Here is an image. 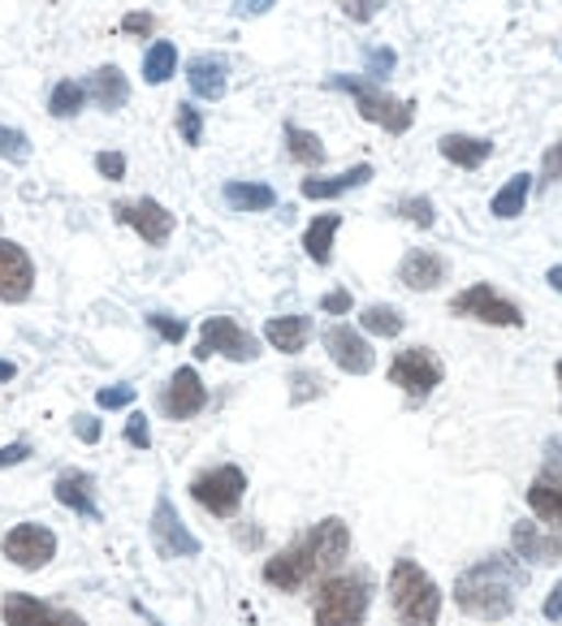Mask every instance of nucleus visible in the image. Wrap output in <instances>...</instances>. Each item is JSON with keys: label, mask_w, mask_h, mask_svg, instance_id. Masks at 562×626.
<instances>
[{"label": "nucleus", "mask_w": 562, "mask_h": 626, "mask_svg": "<svg viewBox=\"0 0 562 626\" xmlns=\"http://www.w3.org/2000/svg\"><path fill=\"white\" fill-rule=\"evenodd\" d=\"M351 554V527L342 519H321L307 536L285 545L265 561V583L278 592H303L307 583H325Z\"/></svg>", "instance_id": "obj_1"}, {"label": "nucleus", "mask_w": 562, "mask_h": 626, "mask_svg": "<svg viewBox=\"0 0 562 626\" xmlns=\"http://www.w3.org/2000/svg\"><path fill=\"white\" fill-rule=\"evenodd\" d=\"M519 583H524V570L515 566V557H485L454 579V605L468 618L502 623L515 614V588Z\"/></svg>", "instance_id": "obj_2"}, {"label": "nucleus", "mask_w": 562, "mask_h": 626, "mask_svg": "<svg viewBox=\"0 0 562 626\" xmlns=\"http://www.w3.org/2000/svg\"><path fill=\"white\" fill-rule=\"evenodd\" d=\"M390 605L394 618L403 626H437L441 618V588L432 583V574L420 561L398 557L390 570Z\"/></svg>", "instance_id": "obj_3"}, {"label": "nucleus", "mask_w": 562, "mask_h": 626, "mask_svg": "<svg viewBox=\"0 0 562 626\" xmlns=\"http://www.w3.org/2000/svg\"><path fill=\"white\" fill-rule=\"evenodd\" d=\"M368 605H372V579L363 570H347V574H329L316 588L312 618L316 626H363Z\"/></svg>", "instance_id": "obj_4"}, {"label": "nucleus", "mask_w": 562, "mask_h": 626, "mask_svg": "<svg viewBox=\"0 0 562 626\" xmlns=\"http://www.w3.org/2000/svg\"><path fill=\"white\" fill-rule=\"evenodd\" d=\"M334 91H347L359 109L363 122L381 126L385 135H407L416 126V104L412 100H394L390 91H381L372 78H355V73H334L329 78Z\"/></svg>", "instance_id": "obj_5"}, {"label": "nucleus", "mask_w": 562, "mask_h": 626, "mask_svg": "<svg viewBox=\"0 0 562 626\" xmlns=\"http://www.w3.org/2000/svg\"><path fill=\"white\" fill-rule=\"evenodd\" d=\"M191 497L209 510L212 519H234L243 497H247V471L234 467V463H221V467H209L191 480Z\"/></svg>", "instance_id": "obj_6"}, {"label": "nucleus", "mask_w": 562, "mask_h": 626, "mask_svg": "<svg viewBox=\"0 0 562 626\" xmlns=\"http://www.w3.org/2000/svg\"><path fill=\"white\" fill-rule=\"evenodd\" d=\"M450 316H459V320H481V325H493V329H524V311H519L510 298H502L490 281H476V285L459 289V294L450 298Z\"/></svg>", "instance_id": "obj_7"}, {"label": "nucleus", "mask_w": 562, "mask_h": 626, "mask_svg": "<svg viewBox=\"0 0 562 626\" xmlns=\"http://www.w3.org/2000/svg\"><path fill=\"white\" fill-rule=\"evenodd\" d=\"M528 510L537 514V523L546 532L562 536V441H550L546 467L537 471V480L528 485Z\"/></svg>", "instance_id": "obj_8"}, {"label": "nucleus", "mask_w": 562, "mask_h": 626, "mask_svg": "<svg viewBox=\"0 0 562 626\" xmlns=\"http://www.w3.org/2000/svg\"><path fill=\"white\" fill-rule=\"evenodd\" d=\"M441 358L432 354L428 346H407L394 354V363H390V385H398L412 402H424L437 385H441Z\"/></svg>", "instance_id": "obj_9"}, {"label": "nucleus", "mask_w": 562, "mask_h": 626, "mask_svg": "<svg viewBox=\"0 0 562 626\" xmlns=\"http://www.w3.org/2000/svg\"><path fill=\"white\" fill-rule=\"evenodd\" d=\"M0 554L9 557L18 570H44L57 557V536L44 523H18L13 532H4Z\"/></svg>", "instance_id": "obj_10"}, {"label": "nucleus", "mask_w": 562, "mask_h": 626, "mask_svg": "<svg viewBox=\"0 0 562 626\" xmlns=\"http://www.w3.org/2000/svg\"><path fill=\"white\" fill-rule=\"evenodd\" d=\"M212 354H225V358H234V363H251V358L260 354V346H256V338H251L238 320H229V316H209L204 329H200L195 358H212Z\"/></svg>", "instance_id": "obj_11"}, {"label": "nucleus", "mask_w": 562, "mask_h": 626, "mask_svg": "<svg viewBox=\"0 0 562 626\" xmlns=\"http://www.w3.org/2000/svg\"><path fill=\"white\" fill-rule=\"evenodd\" d=\"M151 545L160 557H195L200 554V536L187 532V523L178 519L173 501L169 497H156V510H151Z\"/></svg>", "instance_id": "obj_12"}, {"label": "nucleus", "mask_w": 562, "mask_h": 626, "mask_svg": "<svg viewBox=\"0 0 562 626\" xmlns=\"http://www.w3.org/2000/svg\"><path fill=\"white\" fill-rule=\"evenodd\" d=\"M113 216H117V225H131L147 247H165V242H169V234H173V212L165 208V204H156V200L117 204Z\"/></svg>", "instance_id": "obj_13"}, {"label": "nucleus", "mask_w": 562, "mask_h": 626, "mask_svg": "<svg viewBox=\"0 0 562 626\" xmlns=\"http://www.w3.org/2000/svg\"><path fill=\"white\" fill-rule=\"evenodd\" d=\"M0 618H4V626H87L70 610H57V605L35 601L26 592H9L0 605Z\"/></svg>", "instance_id": "obj_14"}, {"label": "nucleus", "mask_w": 562, "mask_h": 626, "mask_svg": "<svg viewBox=\"0 0 562 626\" xmlns=\"http://www.w3.org/2000/svg\"><path fill=\"white\" fill-rule=\"evenodd\" d=\"M204 407H209V389H204L200 372L195 367H178L169 376L165 394H160V411L169 419H195Z\"/></svg>", "instance_id": "obj_15"}, {"label": "nucleus", "mask_w": 562, "mask_h": 626, "mask_svg": "<svg viewBox=\"0 0 562 626\" xmlns=\"http://www.w3.org/2000/svg\"><path fill=\"white\" fill-rule=\"evenodd\" d=\"M31 289H35L31 255L13 238H0V303H26Z\"/></svg>", "instance_id": "obj_16"}, {"label": "nucleus", "mask_w": 562, "mask_h": 626, "mask_svg": "<svg viewBox=\"0 0 562 626\" xmlns=\"http://www.w3.org/2000/svg\"><path fill=\"white\" fill-rule=\"evenodd\" d=\"M325 350H329V358L347 372V376H368L372 372V363H376V354L368 346V338L351 329V325H334V329H325Z\"/></svg>", "instance_id": "obj_17"}, {"label": "nucleus", "mask_w": 562, "mask_h": 626, "mask_svg": "<svg viewBox=\"0 0 562 626\" xmlns=\"http://www.w3.org/2000/svg\"><path fill=\"white\" fill-rule=\"evenodd\" d=\"M510 549H515V557H524V561H546V566H554V561H562V536L546 532L537 519H528V523H515Z\"/></svg>", "instance_id": "obj_18"}, {"label": "nucleus", "mask_w": 562, "mask_h": 626, "mask_svg": "<svg viewBox=\"0 0 562 626\" xmlns=\"http://www.w3.org/2000/svg\"><path fill=\"white\" fill-rule=\"evenodd\" d=\"M450 277V264H446V255H437V251H428V247H416V251H407L403 255V264H398V281L407 285V289H437L441 281Z\"/></svg>", "instance_id": "obj_19"}, {"label": "nucleus", "mask_w": 562, "mask_h": 626, "mask_svg": "<svg viewBox=\"0 0 562 626\" xmlns=\"http://www.w3.org/2000/svg\"><path fill=\"white\" fill-rule=\"evenodd\" d=\"M53 497L74 510V514H82V519H91V523H100V505H95V480L87 476V471H61L57 476V485H53Z\"/></svg>", "instance_id": "obj_20"}, {"label": "nucleus", "mask_w": 562, "mask_h": 626, "mask_svg": "<svg viewBox=\"0 0 562 626\" xmlns=\"http://www.w3.org/2000/svg\"><path fill=\"white\" fill-rule=\"evenodd\" d=\"M82 87H87V100H95L104 113H117L131 100V82H126V73L117 70V66H100Z\"/></svg>", "instance_id": "obj_21"}, {"label": "nucleus", "mask_w": 562, "mask_h": 626, "mask_svg": "<svg viewBox=\"0 0 562 626\" xmlns=\"http://www.w3.org/2000/svg\"><path fill=\"white\" fill-rule=\"evenodd\" d=\"M338 229H342V216H338V212H321V216H316V220L303 229V251H307V260H312V264L329 269Z\"/></svg>", "instance_id": "obj_22"}, {"label": "nucleus", "mask_w": 562, "mask_h": 626, "mask_svg": "<svg viewBox=\"0 0 562 626\" xmlns=\"http://www.w3.org/2000/svg\"><path fill=\"white\" fill-rule=\"evenodd\" d=\"M265 342L281 354H299V350H307L312 342V320L307 316H273L269 325H265Z\"/></svg>", "instance_id": "obj_23"}, {"label": "nucleus", "mask_w": 562, "mask_h": 626, "mask_svg": "<svg viewBox=\"0 0 562 626\" xmlns=\"http://www.w3.org/2000/svg\"><path fill=\"white\" fill-rule=\"evenodd\" d=\"M363 182H372V164H355L338 178H303V200H338Z\"/></svg>", "instance_id": "obj_24"}, {"label": "nucleus", "mask_w": 562, "mask_h": 626, "mask_svg": "<svg viewBox=\"0 0 562 626\" xmlns=\"http://www.w3.org/2000/svg\"><path fill=\"white\" fill-rule=\"evenodd\" d=\"M221 200L234 212H269L278 208V191L265 186V182H225Z\"/></svg>", "instance_id": "obj_25"}, {"label": "nucleus", "mask_w": 562, "mask_h": 626, "mask_svg": "<svg viewBox=\"0 0 562 626\" xmlns=\"http://www.w3.org/2000/svg\"><path fill=\"white\" fill-rule=\"evenodd\" d=\"M437 147H441V156H446L450 164H459V169H481L493 156V143L476 139V135H446Z\"/></svg>", "instance_id": "obj_26"}, {"label": "nucleus", "mask_w": 562, "mask_h": 626, "mask_svg": "<svg viewBox=\"0 0 562 626\" xmlns=\"http://www.w3.org/2000/svg\"><path fill=\"white\" fill-rule=\"evenodd\" d=\"M225 61L221 57H195L191 66H187V82H191V91L200 95V100H221L225 95Z\"/></svg>", "instance_id": "obj_27"}, {"label": "nucleus", "mask_w": 562, "mask_h": 626, "mask_svg": "<svg viewBox=\"0 0 562 626\" xmlns=\"http://www.w3.org/2000/svg\"><path fill=\"white\" fill-rule=\"evenodd\" d=\"M528 195H532V173H515V178L493 195L490 212L497 220H510V216H519V212L528 208Z\"/></svg>", "instance_id": "obj_28"}, {"label": "nucleus", "mask_w": 562, "mask_h": 626, "mask_svg": "<svg viewBox=\"0 0 562 626\" xmlns=\"http://www.w3.org/2000/svg\"><path fill=\"white\" fill-rule=\"evenodd\" d=\"M285 151H290V160H299L303 169H321V164L329 160L325 143L316 139L312 130H303V126H285Z\"/></svg>", "instance_id": "obj_29"}, {"label": "nucleus", "mask_w": 562, "mask_h": 626, "mask_svg": "<svg viewBox=\"0 0 562 626\" xmlns=\"http://www.w3.org/2000/svg\"><path fill=\"white\" fill-rule=\"evenodd\" d=\"M403 325H407L403 311H398V307H385V303H372V307L359 311V329L372 333V338H398Z\"/></svg>", "instance_id": "obj_30"}, {"label": "nucleus", "mask_w": 562, "mask_h": 626, "mask_svg": "<svg viewBox=\"0 0 562 626\" xmlns=\"http://www.w3.org/2000/svg\"><path fill=\"white\" fill-rule=\"evenodd\" d=\"M178 73V48L169 44V39H156L151 48H147V57H143V78L151 82V87H160V82H169Z\"/></svg>", "instance_id": "obj_31"}, {"label": "nucleus", "mask_w": 562, "mask_h": 626, "mask_svg": "<svg viewBox=\"0 0 562 626\" xmlns=\"http://www.w3.org/2000/svg\"><path fill=\"white\" fill-rule=\"evenodd\" d=\"M82 104H87V87L74 82V78H61V82L53 87V95H48V113H53V117H78Z\"/></svg>", "instance_id": "obj_32"}, {"label": "nucleus", "mask_w": 562, "mask_h": 626, "mask_svg": "<svg viewBox=\"0 0 562 626\" xmlns=\"http://www.w3.org/2000/svg\"><path fill=\"white\" fill-rule=\"evenodd\" d=\"M398 216L412 220V225H420V229H432V225H437V212H432V200H428V195L403 200V204H398Z\"/></svg>", "instance_id": "obj_33"}, {"label": "nucleus", "mask_w": 562, "mask_h": 626, "mask_svg": "<svg viewBox=\"0 0 562 626\" xmlns=\"http://www.w3.org/2000/svg\"><path fill=\"white\" fill-rule=\"evenodd\" d=\"M178 135L191 143V147H200V139H204V117H200L195 104H178Z\"/></svg>", "instance_id": "obj_34"}, {"label": "nucleus", "mask_w": 562, "mask_h": 626, "mask_svg": "<svg viewBox=\"0 0 562 626\" xmlns=\"http://www.w3.org/2000/svg\"><path fill=\"white\" fill-rule=\"evenodd\" d=\"M0 156L13 160V164H22L31 156V139L22 130H13V126H0Z\"/></svg>", "instance_id": "obj_35"}, {"label": "nucleus", "mask_w": 562, "mask_h": 626, "mask_svg": "<svg viewBox=\"0 0 562 626\" xmlns=\"http://www.w3.org/2000/svg\"><path fill=\"white\" fill-rule=\"evenodd\" d=\"M290 385H294V389H290V402H294V407H299V402H307V398H321V394H325V385H321V376H316V372H294V376H290Z\"/></svg>", "instance_id": "obj_36"}, {"label": "nucleus", "mask_w": 562, "mask_h": 626, "mask_svg": "<svg viewBox=\"0 0 562 626\" xmlns=\"http://www.w3.org/2000/svg\"><path fill=\"white\" fill-rule=\"evenodd\" d=\"M135 402V385H117V389H100L95 394V407L100 411H122V407H131Z\"/></svg>", "instance_id": "obj_37"}, {"label": "nucleus", "mask_w": 562, "mask_h": 626, "mask_svg": "<svg viewBox=\"0 0 562 626\" xmlns=\"http://www.w3.org/2000/svg\"><path fill=\"white\" fill-rule=\"evenodd\" d=\"M95 173L109 178V182H122L126 178V156L122 151H100L95 156Z\"/></svg>", "instance_id": "obj_38"}, {"label": "nucleus", "mask_w": 562, "mask_h": 626, "mask_svg": "<svg viewBox=\"0 0 562 626\" xmlns=\"http://www.w3.org/2000/svg\"><path fill=\"white\" fill-rule=\"evenodd\" d=\"M147 325H151L165 342H182V338H187V325H182V320H173V316H165V311H151V316H147Z\"/></svg>", "instance_id": "obj_39"}, {"label": "nucleus", "mask_w": 562, "mask_h": 626, "mask_svg": "<svg viewBox=\"0 0 562 626\" xmlns=\"http://www.w3.org/2000/svg\"><path fill=\"white\" fill-rule=\"evenodd\" d=\"M385 4H390V0H342V13H347L351 22H372Z\"/></svg>", "instance_id": "obj_40"}, {"label": "nucleus", "mask_w": 562, "mask_h": 626, "mask_svg": "<svg viewBox=\"0 0 562 626\" xmlns=\"http://www.w3.org/2000/svg\"><path fill=\"white\" fill-rule=\"evenodd\" d=\"M559 178H562V139L541 151V182H559Z\"/></svg>", "instance_id": "obj_41"}, {"label": "nucleus", "mask_w": 562, "mask_h": 626, "mask_svg": "<svg viewBox=\"0 0 562 626\" xmlns=\"http://www.w3.org/2000/svg\"><path fill=\"white\" fill-rule=\"evenodd\" d=\"M351 307H355L351 289H329V294L321 298V311H325V316H347Z\"/></svg>", "instance_id": "obj_42"}, {"label": "nucleus", "mask_w": 562, "mask_h": 626, "mask_svg": "<svg viewBox=\"0 0 562 626\" xmlns=\"http://www.w3.org/2000/svg\"><path fill=\"white\" fill-rule=\"evenodd\" d=\"M122 31H126V35H135V39H151L156 18H151V13H126V18H122Z\"/></svg>", "instance_id": "obj_43"}, {"label": "nucleus", "mask_w": 562, "mask_h": 626, "mask_svg": "<svg viewBox=\"0 0 562 626\" xmlns=\"http://www.w3.org/2000/svg\"><path fill=\"white\" fill-rule=\"evenodd\" d=\"M126 441H131L135 449H147V445H151V432H147V416H139V411L131 416V423H126Z\"/></svg>", "instance_id": "obj_44"}, {"label": "nucleus", "mask_w": 562, "mask_h": 626, "mask_svg": "<svg viewBox=\"0 0 562 626\" xmlns=\"http://www.w3.org/2000/svg\"><path fill=\"white\" fill-rule=\"evenodd\" d=\"M74 436H78V441H87V445H95V441H100V419L78 416L74 419Z\"/></svg>", "instance_id": "obj_45"}, {"label": "nucleus", "mask_w": 562, "mask_h": 626, "mask_svg": "<svg viewBox=\"0 0 562 626\" xmlns=\"http://www.w3.org/2000/svg\"><path fill=\"white\" fill-rule=\"evenodd\" d=\"M390 70H394V53H390V48H376V53L368 57V73H372V78H385Z\"/></svg>", "instance_id": "obj_46"}, {"label": "nucleus", "mask_w": 562, "mask_h": 626, "mask_svg": "<svg viewBox=\"0 0 562 626\" xmlns=\"http://www.w3.org/2000/svg\"><path fill=\"white\" fill-rule=\"evenodd\" d=\"M541 614H546V623H562V579L554 583V588H550V596H546Z\"/></svg>", "instance_id": "obj_47"}, {"label": "nucleus", "mask_w": 562, "mask_h": 626, "mask_svg": "<svg viewBox=\"0 0 562 626\" xmlns=\"http://www.w3.org/2000/svg\"><path fill=\"white\" fill-rule=\"evenodd\" d=\"M31 458V445L22 441V445H9V449H0V471L4 467H18V463H26Z\"/></svg>", "instance_id": "obj_48"}, {"label": "nucleus", "mask_w": 562, "mask_h": 626, "mask_svg": "<svg viewBox=\"0 0 562 626\" xmlns=\"http://www.w3.org/2000/svg\"><path fill=\"white\" fill-rule=\"evenodd\" d=\"M273 9V0H243L238 4V13H247V18H256V13H269Z\"/></svg>", "instance_id": "obj_49"}, {"label": "nucleus", "mask_w": 562, "mask_h": 626, "mask_svg": "<svg viewBox=\"0 0 562 626\" xmlns=\"http://www.w3.org/2000/svg\"><path fill=\"white\" fill-rule=\"evenodd\" d=\"M546 281H550V285H554V289H559V294H562V264H554V269L546 273Z\"/></svg>", "instance_id": "obj_50"}, {"label": "nucleus", "mask_w": 562, "mask_h": 626, "mask_svg": "<svg viewBox=\"0 0 562 626\" xmlns=\"http://www.w3.org/2000/svg\"><path fill=\"white\" fill-rule=\"evenodd\" d=\"M4 380H13V363H9V358H0V385H4Z\"/></svg>", "instance_id": "obj_51"}, {"label": "nucleus", "mask_w": 562, "mask_h": 626, "mask_svg": "<svg viewBox=\"0 0 562 626\" xmlns=\"http://www.w3.org/2000/svg\"><path fill=\"white\" fill-rule=\"evenodd\" d=\"M554 376H559V389H562V358H559V367H554Z\"/></svg>", "instance_id": "obj_52"}]
</instances>
